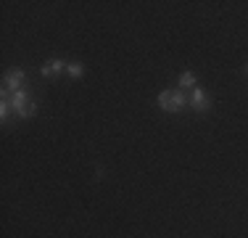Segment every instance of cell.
Returning a JSON list of instances; mask_svg holds the SVG:
<instances>
[{"label":"cell","instance_id":"obj_1","mask_svg":"<svg viewBox=\"0 0 248 238\" xmlns=\"http://www.w3.org/2000/svg\"><path fill=\"white\" fill-rule=\"evenodd\" d=\"M3 95H5V93H3ZM5 98H8V103H11V109H14V114H16V117H21V119L34 117V111H37V103H34V101L29 98L27 87H24V90H16V93L5 95Z\"/></svg>","mask_w":248,"mask_h":238},{"label":"cell","instance_id":"obj_4","mask_svg":"<svg viewBox=\"0 0 248 238\" xmlns=\"http://www.w3.org/2000/svg\"><path fill=\"white\" fill-rule=\"evenodd\" d=\"M190 106L196 111H209L211 101H209V95H206L203 87H193V90H190Z\"/></svg>","mask_w":248,"mask_h":238},{"label":"cell","instance_id":"obj_9","mask_svg":"<svg viewBox=\"0 0 248 238\" xmlns=\"http://www.w3.org/2000/svg\"><path fill=\"white\" fill-rule=\"evenodd\" d=\"M246 71H248V67H246Z\"/></svg>","mask_w":248,"mask_h":238},{"label":"cell","instance_id":"obj_5","mask_svg":"<svg viewBox=\"0 0 248 238\" xmlns=\"http://www.w3.org/2000/svg\"><path fill=\"white\" fill-rule=\"evenodd\" d=\"M61 71H66V64L61 61V58H53V61H48V64H43V69H40V74L43 77H58Z\"/></svg>","mask_w":248,"mask_h":238},{"label":"cell","instance_id":"obj_7","mask_svg":"<svg viewBox=\"0 0 248 238\" xmlns=\"http://www.w3.org/2000/svg\"><path fill=\"white\" fill-rule=\"evenodd\" d=\"M11 111H14V109H11V103H8V98H5V95H3V103H0V119H3V124H5V122H8V117H11Z\"/></svg>","mask_w":248,"mask_h":238},{"label":"cell","instance_id":"obj_3","mask_svg":"<svg viewBox=\"0 0 248 238\" xmlns=\"http://www.w3.org/2000/svg\"><path fill=\"white\" fill-rule=\"evenodd\" d=\"M24 85H27L24 69H11L8 74L3 77V93L5 95H11V93H16V90H24Z\"/></svg>","mask_w":248,"mask_h":238},{"label":"cell","instance_id":"obj_8","mask_svg":"<svg viewBox=\"0 0 248 238\" xmlns=\"http://www.w3.org/2000/svg\"><path fill=\"white\" fill-rule=\"evenodd\" d=\"M66 71L74 77V80H79V77L85 74V67H82V64H66Z\"/></svg>","mask_w":248,"mask_h":238},{"label":"cell","instance_id":"obj_6","mask_svg":"<svg viewBox=\"0 0 248 238\" xmlns=\"http://www.w3.org/2000/svg\"><path fill=\"white\" fill-rule=\"evenodd\" d=\"M180 87H190V90H193V87H198V85H196V74H190V71H182V74H180Z\"/></svg>","mask_w":248,"mask_h":238},{"label":"cell","instance_id":"obj_2","mask_svg":"<svg viewBox=\"0 0 248 238\" xmlns=\"http://www.w3.org/2000/svg\"><path fill=\"white\" fill-rule=\"evenodd\" d=\"M158 106H161L164 111H169V114H177V111L185 106V95L180 90H161L158 93Z\"/></svg>","mask_w":248,"mask_h":238}]
</instances>
